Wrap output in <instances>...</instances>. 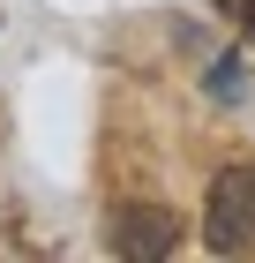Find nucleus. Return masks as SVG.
Wrapping results in <instances>:
<instances>
[{
  "label": "nucleus",
  "instance_id": "obj_1",
  "mask_svg": "<svg viewBox=\"0 0 255 263\" xmlns=\"http://www.w3.org/2000/svg\"><path fill=\"white\" fill-rule=\"evenodd\" d=\"M203 248L210 256H248L255 248V165H218L203 196Z\"/></svg>",
  "mask_w": 255,
  "mask_h": 263
},
{
  "label": "nucleus",
  "instance_id": "obj_2",
  "mask_svg": "<svg viewBox=\"0 0 255 263\" xmlns=\"http://www.w3.org/2000/svg\"><path fill=\"white\" fill-rule=\"evenodd\" d=\"M105 241H113V256H128V263H165L180 248V218L165 211V203H128Z\"/></svg>",
  "mask_w": 255,
  "mask_h": 263
},
{
  "label": "nucleus",
  "instance_id": "obj_3",
  "mask_svg": "<svg viewBox=\"0 0 255 263\" xmlns=\"http://www.w3.org/2000/svg\"><path fill=\"white\" fill-rule=\"evenodd\" d=\"M210 98H225V105L240 98V61H218L210 68Z\"/></svg>",
  "mask_w": 255,
  "mask_h": 263
}]
</instances>
